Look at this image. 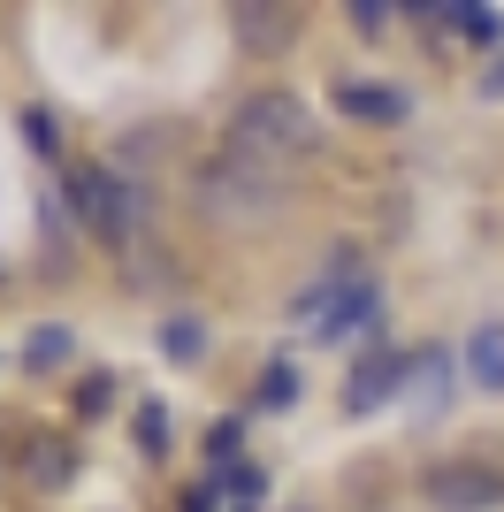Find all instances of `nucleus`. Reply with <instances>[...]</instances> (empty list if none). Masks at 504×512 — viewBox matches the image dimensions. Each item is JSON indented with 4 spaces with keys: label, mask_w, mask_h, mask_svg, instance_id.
I'll return each mask as SVG.
<instances>
[{
    "label": "nucleus",
    "mask_w": 504,
    "mask_h": 512,
    "mask_svg": "<svg viewBox=\"0 0 504 512\" xmlns=\"http://www.w3.org/2000/svg\"><path fill=\"white\" fill-rule=\"evenodd\" d=\"M314 146H321V130H314V115H306L298 92H252V100L230 115V138H222L230 161L275 176V184H283V169H306Z\"/></svg>",
    "instance_id": "obj_1"
},
{
    "label": "nucleus",
    "mask_w": 504,
    "mask_h": 512,
    "mask_svg": "<svg viewBox=\"0 0 504 512\" xmlns=\"http://www.w3.org/2000/svg\"><path fill=\"white\" fill-rule=\"evenodd\" d=\"M275 199H283V184L260 169H245V161H230V153H214L207 169L191 176V207L207 214V222H237V230H252V222H268Z\"/></svg>",
    "instance_id": "obj_2"
},
{
    "label": "nucleus",
    "mask_w": 504,
    "mask_h": 512,
    "mask_svg": "<svg viewBox=\"0 0 504 512\" xmlns=\"http://www.w3.org/2000/svg\"><path fill=\"white\" fill-rule=\"evenodd\" d=\"M69 207H77V222L100 237V245H130L138 222H146V192L123 184L115 169H77L69 176Z\"/></svg>",
    "instance_id": "obj_3"
},
{
    "label": "nucleus",
    "mask_w": 504,
    "mask_h": 512,
    "mask_svg": "<svg viewBox=\"0 0 504 512\" xmlns=\"http://www.w3.org/2000/svg\"><path fill=\"white\" fill-rule=\"evenodd\" d=\"M413 383V360H405L398 344H367L352 360V375H344V413H375L390 390Z\"/></svg>",
    "instance_id": "obj_4"
},
{
    "label": "nucleus",
    "mask_w": 504,
    "mask_h": 512,
    "mask_svg": "<svg viewBox=\"0 0 504 512\" xmlns=\"http://www.w3.org/2000/svg\"><path fill=\"white\" fill-rule=\"evenodd\" d=\"M375 329H382V283L359 268L352 291H344V299L314 321V344H359V337H375Z\"/></svg>",
    "instance_id": "obj_5"
},
{
    "label": "nucleus",
    "mask_w": 504,
    "mask_h": 512,
    "mask_svg": "<svg viewBox=\"0 0 504 512\" xmlns=\"http://www.w3.org/2000/svg\"><path fill=\"white\" fill-rule=\"evenodd\" d=\"M428 497H436L443 512H497L504 474L497 467H428Z\"/></svg>",
    "instance_id": "obj_6"
},
{
    "label": "nucleus",
    "mask_w": 504,
    "mask_h": 512,
    "mask_svg": "<svg viewBox=\"0 0 504 512\" xmlns=\"http://www.w3.org/2000/svg\"><path fill=\"white\" fill-rule=\"evenodd\" d=\"M336 115H352V123H405V115H413V92L375 85V77H344V85H336Z\"/></svg>",
    "instance_id": "obj_7"
},
{
    "label": "nucleus",
    "mask_w": 504,
    "mask_h": 512,
    "mask_svg": "<svg viewBox=\"0 0 504 512\" xmlns=\"http://www.w3.org/2000/svg\"><path fill=\"white\" fill-rule=\"evenodd\" d=\"M466 383L504 390V321H489V329H474V337H466Z\"/></svg>",
    "instance_id": "obj_8"
},
{
    "label": "nucleus",
    "mask_w": 504,
    "mask_h": 512,
    "mask_svg": "<svg viewBox=\"0 0 504 512\" xmlns=\"http://www.w3.org/2000/svg\"><path fill=\"white\" fill-rule=\"evenodd\" d=\"M413 383H420V421H436L451 406V360L443 352H413Z\"/></svg>",
    "instance_id": "obj_9"
},
{
    "label": "nucleus",
    "mask_w": 504,
    "mask_h": 512,
    "mask_svg": "<svg viewBox=\"0 0 504 512\" xmlns=\"http://www.w3.org/2000/svg\"><path fill=\"white\" fill-rule=\"evenodd\" d=\"M230 23L245 31V46H291V8H230Z\"/></svg>",
    "instance_id": "obj_10"
},
{
    "label": "nucleus",
    "mask_w": 504,
    "mask_h": 512,
    "mask_svg": "<svg viewBox=\"0 0 504 512\" xmlns=\"http://www.w3.org/2000/svg\"><path fill=\"white\" fill-rule=\"evenodd\" d=\"M161 352L176 367H199V352H207V321H199V314H168L161 321Z\"/></svg>",
    "instance_id": "obj_11"
},
{
    "label": "nucleus",
    "mask_w": 504,
    "mask_h": 512,
    "mask_svg": "<svg viewBox=\"0 0 504 512\" xmlns=\"http://www.w3.org/2000/svg\"><path fill=\"white\" fill-rule=\"evenodd\" d=\"M69 352H77V337H69L62 321H46V329H31V344H23V367H31V375H46V367H62Z\"/></svg>",
    "instance_id": "obj_12"
},
{
    "label": "nucleus",
    "mask_w": 504,
    "mask_h": 512,
    "mask_svg": "<svg viewBox=\"0 0 504 512\" xmlns=\"http://www.w3.org/2000/svg\"><path fill=\"white\" fill-rule=\"evenodd\" d=\"M443 31H459V39H474V46H497L504 39V16L474 0V8H443Z\"/></svg>",
    "instance_id": "obj_13"
},
{
    "label": "nucleus",
    "mask_w": 504,
    "mask_h": 512,
    "mask_svg": "<svg viewBox=\"0 0 504 512\" xmlns=\"http://www.w3.org/2000/svg\"><path fill=\"white\" fill-rule=\"evenodd\" d=\"M252 406L260 413H283V406H298V367L291 360H275L260 383H252Z\"/></svg>",
    "instance_id": "obj_14"
},
{
    "label": "nucleus",
    "mask_w": 504,
    "mask_h": 512,
    "mask_svg": "<svg viewBox=\"0 0 504 512\" xmlns=\"http://www.w3.org/2000/svg\"><path fill=\"white\" fill-rule=\"evenodd\" d=\"M214 490H222V497H237V505H252V497L268 490V474H260V467H245V459H230V467H214Z\"/></svg>",
    "instance_id": "obj_15"
},
{
    "label": "nucleus",
    "mask_w": 504,
    "mask_h": 512,
    "mask_svg": "<svg viewBox=\"0 0 504 512\" xmlns=\"http://www.w3.org/2000/svg\"><path fill=\"white\" fill-rule=\"evenodd\" d=\"M23 138H31L39 161H62V123H54L46 107H23Z\"/></svg>",
    "instance_id": "obj_16"
},
{
    "label": "nucleus",
    "mask_w": 504,
    "mask_h": 512,
    "mask_svg": "<svg viewBox=\"0 0 504 512\" xmlns=\"http://www.w3.org/2000/svg\"><path fill=\"white\" fill-rule=\"evenodd\" d=\"M31 482L62 490V482H69V451H62V444H31Z\"/></svg>",
    "instance_id": "obj_17"
},
{
    "label": "nucleus",
    "mask_w": 504,
    "mask_h": 512,
    "mask_svg": "<svg viewBox=\"0 0 504 512\" xmlns=\"http://www.w3.org/2000/svg\"><path fill=\"white\" fill-rule=\"evenodd\" d=\"M352 31L359 39H382V31H390V8H382V0H352Z\"/></svg>",
    "instance_id": "obj_18"
},
{
    "label": "nucleus",
    "mask_w": 504,
    "mask_h": 512,
    "mask_svg": "<svg viewBox=\"0 0 504 512\" xmlns=\"http://www.w3.org/2000/svg\"><path fill=\"white\" fill-rule=\"evenodd\" d=\"M107 398H115V375H84L77 383V413H107Z\"/></svg>",
    "instance_id": "obj_19"
},
{
    "label": "nucleus",
    "mask_w": 504,
    "mask_h": 512,
    "mask_svg": "<svg viewBox=\"0 0 504 512\" xmlns=\"http://www.w3.org/2000/svg\"><path fill=\"white\" fill-rule=\"evenodd\" d=\"M138 451H168V413L161 406L138 413Z\"/></svg>",
    "instance_id": "obj_20"
},
{
    "label": "nucleus",
    "mask_w": 504,
    "mask_h": 512,
    "mask_svg": "<svg viewBox=\"0 0 504 512\" xmlns=\"http://www.w3.org/2000/svg\"><path fill=\"white\" fill-rule=\"evenodd\" d=\"M207 451H214V467H230V451H237V421H214V428H207Z\"/></svg>",
    "instance_id": "obj_21"
},
{
    "label": "nucleus",
    "mask_w": 504,
    "mask_h": 512,
    "mask_svg": "<svg viewBox=\"0 0 504 512\" xmlns=\"http://www.w3.org/2000/svg\"><path fill=\"white\" fill-rule=\"evenodd\" d=\"M184 512H214V490H184Z\"/></svg>",
    "instance_id": "obj_22"
},
{
    "label": "nucleus",
    "mask_w": 504,
    "mask_h": 512,
    "mask_svg": "<svg viewBox=\"0 0 504 512\" xmlns=\"http://www.w3.org/2000/svg\"><path fill=\"white\" fill-rule=\"evenodd\" d=\"M489 92H504V62H497V69H489Z\"/></svg>",
    "instance_id": "obj_23"
},
{
    "label": "nucleus",
    "mask_w": 504,
    "mask_h": 512,
    "mask_svg": "<svg viewBox=\"0 0 504 512\" xmlns=\"http://www.w3.org/2000/svg\"><path fill=\"white\" fill-rule=\"evenodd\" d=\"M230 512H252V505H230Z\"/></svg>",
    "instance_id": "obj_24"
}]
</instances>
